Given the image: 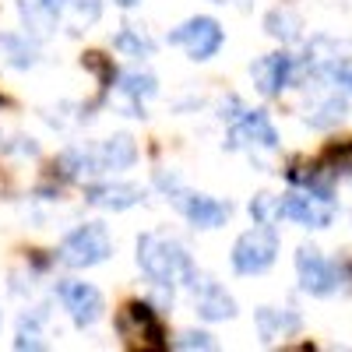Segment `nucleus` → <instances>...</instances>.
<instances>
[{"instance_id":"0eeeda50","label":"nucleus","mask_w":352,"mask_h":352,"mask_svg":"<svg viewBox=\"0 0 352 352\" xmlns=\"http://www.w3.org/2000/svg\"><path fill=\"white\" fill-rule=\"evenodd\" d=\"M296 272H300V285L307 292H314V296H331V292L342 285V272L320 257L317 247H300L296 250Z\"/></svg>"},{"instance_id":"39448f33","label":"nucleus","mask_w":352,"mask_h":352,"mask_svg":"<svg viewBox=\"0 0 352 352\" xmlns=\"http://www.w3.org/2000/svg\"><path fill=\"white\" fill-rule=\"evenodd\" d=\"M109 250H113L109 236L99 226H81L64 240L60 257H64V264H71V268H92V264H102L109 257Z\"/></svg>"},{"instance_id":"dca6fc26","label":"nucleus","mask_w":352,"mask_h":352,"mask_svg":"<svg viewBox=\"0 0 352 352\" xmlns=\"http://www.w3.org/2000/svg\"><path fill=\"white\" fill-rule=\"evenodd\" d=\"M296 328H300V317H296V314H278V310H272V307L257 310V331H261L264 342H275V338L296 331Z\"/></svg>"},{"instance_id":"cd10ccee","label":"nucleus","mask_w":352,"mask_h":352,"mask_svg":"<svg viewBox=\"0 0 352 352\" xmlns=\"http://www.w3.org/2000/svg\"><path fill=\"white\" fill-rule=\"evenodd\" d=\"M176 349H215L212 335H201V331H187L176 338Z\"/></svg>"},{"instance_id":"9b49d317","label":"nucleus","mask_w":352,"mask_h":352,"mask_svg":"<svg viewBox=\"0 0 352 352\" xmlns=\"http://www.w3.org/2000/svg\"><path fill=\"white\" fill-rule=\"evenodd\" d=\"M243 141H254V144H261V148H275V144H278V134H275L272 120L261 109L243 113V120L232 127V134H229V148H236V144H243Z\"/></svg>"},{"instance_id":"412c9836","label":"nucleus","mask_w":352,"mask_h":352,"mask_svg":"<svg viewBox=\"0 0 352 352\" xmlns=\"http://www.w3.org/2000/svg\"><path fill=\"white\" fill-rule=\"evenodd\" d=\"M0 46L8 50V64L11 67H32L36 64V46H28L25 39H14V36H4Z\"/></svg>"},{"instance_id":"f257e3e1","label":"nucleus","mask_w":352,"mask_h":352,"mask_svg":"<svg viewBox=\"0 0 352 352\" xmlns=\"http://www.w3.org/2000/svg\"><path fill=\"white\" fill-rule=\"evenodd\" d=\"M138 264L155 285H169L176 278H184L187 285L197 289V275H194V264H190L187 250L180 243H173V240L155 236V232L138 240Z\"/></svg>"},{"instance_id":"a211bd4d","label":"nucleus","mask_w":352,"mask_h":352,"mask_svg":"<svg viewBox=\"0 0 352 352\" xmlns=\"http://www.w3.org/2000/svg\"><path fill=\"white\" fill-rule=\"evenodd\" d=\"M264 28H268V36L278 39V43H296L303 21H300L296 11H282V8H278V11H272L268 18H264Z\"/></svg>"},{"instance_id":"f03ea898","label":"nucleus","mask_w":352,"mask_h":352,"mask_svg":"<svg viewBox=\"0 0 352 352\" xmlns=\"http://www.w3.org/2000/svg\"><path fill=\"white\" fill-rule=\"evenodd\" d=\"M116 331H120V338L131 345V349H141V352H155L162 349V324L159 317L148 303H127L120 310V317H116Z\"/></svg>"},{"instance_id":"f8f14e48","label":"nucleus","mask_w":352,"mask_h":352,"mask_svg":"<svg viewBox=\"0 0 352 352\" xmlns=\"http://www.w3.org/2000/svg\"><path fill=\"white\" fill-rule=\"evenodd\" d=\"M88 201L99 204V208H109V212H124V208H131V204L141 201V190L131 187V184H106V187L88 190Z\"/></svg>"},{"instance_id":"b1692460","label":"nucleus","mask_w":352,"mask_h":352,"mask_svg":"<svg viewBox=\"0 0 352 352\" xmlns=\"http://www.w3.org/2000/svg\"><path fill=\"white\" fill-rule=\"evenodd\" d=\"M116 46H120V50H127L131 56H148L152 53V39L148 36H138V28H124V32L120 36H116Z\"/></svg>"},{"instance_id":"1a4fd4ad","label":"nucleus","mask_w":352,"mask_h":352,"mask_svg":"<svg viewBox=\"0 0 352 352\" xmlns=\"http://www.w3.org/2000/svg\"><path fill=\"white\" fill-rule=\"evenodd\" d=\"M60 300L78 328H88L102 317V292L88 282H60Z\"/></svg>"},{"instance_id":"aec40b11","label":"nucleus","mask_w":352,"mask_h":352,"mask_svg":"<svg viewBox=\"0 0 352 352\" xmlns=\"http://www.w3.org/2000/svg\"><path fill=\"white\" fill-rule=\"evenodd\" d=\"M120 88H124V96H131L134 102H141V99H152V96L159 92L155 78H152V74H144V71H127V74L120 78Z\"/></svg>"},{"instance_id":"7ed1b4c3","label":"nucleus","mask_w":352,"mask_h":352,"mask_svg":"<svg viewBox=\"0 0 352 352\" xmlns=\"http://www.w3.org/2000/svg\"><path fill=\"white\" fill-rule=\"evenodd\" d=\"M159 187L173 190V204L180 208L197 229H219L229 219V204L215 201V197H204V194H190L180 187L176 176H159Z\"/></svg>"},{"instance_id":"a878e982","label":"nucleus","mask_w":352,"mask_h":352,"mask_svg":"<svg viewBox=\"0 0 352 352\" xmlns=\"http://www.w3.org/2000/svg\"><path fill=\"white\" fill-rule=\"evenodd\" d=\"M67 4L74 8V18H78V21H85V25H92V21L99 18V11H102L99 0H67Z\"/></svg>"},{"instance_id":"4468645a","label":"nucleus","mask_w":352,"mask_h":352,"mask_svg":"<svg viewBox=\"0 0 352 352\" xmlns=\"http://www.w3.org/2000/svg\"><path fill=\"white\" fill-rule=\"evenodd\" d=\"M18 11H21V21L28 25V32H36V36H50L56 25V14H60L50 0H18Z\"/></svg>"},{"instance_id":"6e6552de","label":"nucleus","mask_w":352,"mask_h":352,"mask_svg":"<svg viewBox=\"0 0 352 352\" xmlns=\"http://www.w3.org/2000/svg\"><path fill=\"white\" fill-rule=\"evenodd\" d=\"M282 219H292L307 229H324L331 226L335 219V208H331V194H320V190H310V194H289L282 201Z\"/></svg>"},{"instance_id":"2eb2a0df","label":"nucleus","mask_w":352,"mask_h":352,"mask_svg":"<svg viewBox=\"0 0 352 352\" xmlns=\"http://www.w3.org/2000/svg\"><path fill=\"white\" fill-rule=\"evenodd\" d=\"M134 159H138V144H134V138H127V134L109 138L102 148H99V162H102V169H127Z\"/></svg>"},{"instance_id":"423d86ee","label":"nucleus","mask_w":352,"mask_h":352,"mask_svg":"<svg viewBox=\"0 0 352 352\" xmlns=\"http://www.w3.org/2000/svg\"><path fill=\"white\" fill-rule=\"evenodd\" d=\"M173 46H184L190 60H208L215 56V50L222 46V28L215 18H190L187 25H180L169 36Z\"/></svg>"},{"instance_id":"c85d7f7f","label":"nucleus","mask_w":352,"mask_h":352,"mask_svg":"<svg viewBox=\"0 0 352 352\" xmlns=\"http://www.w3.org/2000/svg\"><path fill=\"white\" fill-rule=\"evenodd\" d=\"M81 64H85L88 71H92V74H99L102 81H109V78H113V71H109V64L102 60V53H85V56H81Z\"/></svg>"},{"instance_id":"393cba45","label":"nucleus","mask_w":352,"mask_h":352,"mask_svg":"<svg viewBox=\"0 0 352 352\" xmlns=\"http://www.w3.org/2000/svg\"><path fill=\"white\" fill-rule=\"evenodd\" d=\"M14 349H43V338H39V324H36V320H21L18 338H14Z\"/></svg>"},{"instance_id":"ddd939ff","label":"nucleus","mask_w":352,"mask_h":352,"mask_svg":"<svg viewBox=\"0 0 352 352\" xmlns=\"http://www.w3.org/2000/svg\"><path fill=\"white\" fill-rule=\"evenodd\" d=\"M197 314L204 320H229L232 314H236V303H232V296L226 289L201 285V292H197Z\"/></svg>"},{"instance_id":"4be33fe9","label":"nucleus","mask_w":352,"mask_h":352,"mask_svg":"<svg viewBox=\"0 0 352 352\" xmlns=\"http://www.w3.org/2000/svg\"><path fill=\"white\" fill-rule=\"evenodd\" d=\"M250 215H254V222H261V226H272L275 219H282V201L272 197V194H257V197L250 201Z\"/></svg>"},{"instance_id":"6ab92c4d","label":"nucleus","mask_w":352,"mask_h":352,"mask_svg":"<svg viewBox=\"0 0 352 352\" xmlns=\"http://www.w3.org/2000/svg\"><path fill=\"white\" fill-rule=\"evenodd\" d=\"M60 173L71 176V180H78V176H88V173H99L102 162H99V152H81V148H71L60 155Z\"/></svg>"},{"instance_id":"f3484780","label":"nucleus","mask_w":352,"mask_h":352,"mask_svg":"<svg viewBox=\"0 0 352 352\" xmlns=\"http://www.w3.org/2000/svg\"><path fill=\"white\" fill-rule=\"evenodd\" d=\"M345 113H349L345 99H342V96H328V99H320V102L307 113V124L317 127V131H328V127H335V124L345 120Z\"/></svg>"},{"instance_id":"9d476101","label":"nucleus","mask_w":352,"mask_h":352,"mask_svg":"<svg viewBox=\"0 0 352 352\" xmlns=\"http://www.w3.org/2000/svg\"><path fill=\"white\" fill-rule=\"evenodd\" d=\"M289 71H292V56L285 53H268L250 67V78L257 85L261 96H278L282 88L289 85Z\"/></svg>"},{"instance_id":"bb28decb","label":"nucleus","mask_w":352,"mask_h":352,"mask_svg":"<svg viewBox=\"0 0 352 352\" xmlns=\"http://www.w3.org/2000/svg\"><path fill=\"white\" fill-rule=\"evenodd\" d=\"M320 74H328L331 81H338L345 92L352 96V67H345L342 60H335V64H324V67H320Z\"/></svg>"},{"instance_id":"c756f323","label":"nucleus","mask_w":352,"mask_h":352,"mask_svg":"<svg viewBox=\"0 0 352 352\" xmlns=\"http://www.w3.org/2000/svg\"><path fill=\"white\" fill-rule=\"evenodd\" d=\"M113 4H116V8H134L138 0H113Z\"/></svg>"},{"instance_id":"20e7f679","label":"nucleus","mask_w":352,"mask_h":352,"mask_svg":"<svg viewBox=\"0 0 352 352\" xmlns=\"http://www.w3.org/2000/svg\"><path fill=\"white\" fill-rule=\"evenodd\" d=\"M275 254H278L275 232L272 229H250L232 247V268L240 275H261L275 264Z\"/></svg>"},{"instance_id":"5701e85b","label":"nucleus","mask_w":352,"mask_h":352,"mask_svg":"<svg viewBox=\"0 0 352 352\" xmlns=\"http://www.w3.org/2000/svg\"><path fill=\"white\" fill-rule=\"evenodd\" d=\"M324 166H331V173H352V141H338L324 152Z\"/></svg>"}]
</instances>
